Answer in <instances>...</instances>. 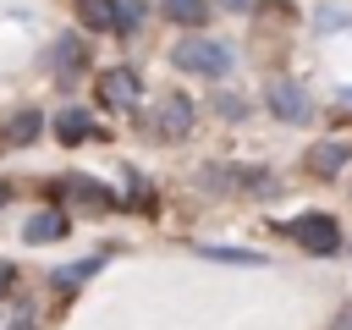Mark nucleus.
I'll return each instance as SVG.
<instances>
[{
    "label": "nucleus",
    "mask_w": 352,
    "mask_h": 330,
    "mask_svg": "<svg viewBox=\"0 0 352 330\" xmlns=\"http://www.w3.org/2000/svg\"><path fill=\"white\" fill-rule=\"evenodd\" d=\"M170 60H176L182 72H192V77H231L236 50L220 44V38H209V33H187V38L170 50Z\"/></svg>",
    "instance_id": "nucleus-1"
},
{
    "label": "nucleus",
    "mask_w": 352,
    "mask_h": 330,
    "mask_svg": "<svg viewBox=\"0 0 352 330\" xmlns=\"http://www.w3.org/2000/svg\"><path fill=\"white\" fill-rule=\"evenodd\" d=\"M77 22L88 33H138L143 6L138 0H77Z\"/></svg>",
    "instance_id": "nucleus-2"
},
{
    "label": "nucleus",
    "mask_w": 352,
    "mask_h": 330,
    "mask_svg": "<svg viewBox=\"0 0 352 330\" xmlns=\"http://www.w3.org/2000/svg\"><path fill=\"white\" fill-rule=\"evenodd\" d=\"M264 104H270L275 121H286V126H302V121L314 116V99H308V88H302L297 77H270V82H264Z\"/></svg>",
    "instance_id": "nucleus-3"
},
{
    "label": "nucleus",
    "mask_w": 352,
    "mask_h": 330,
    "mask_svg": "<svg viewBox=\"0 0 352 330\" xmlns=\"http://www.w3.org/2000/svg\"><path fill=\"white\" fill-rule=\"evenodd\" d=\"M314 258H330V253H341V226L330 220V214H302V220H292L286 226Z\"/></svg>",
    "instance_id": "nucleus-4"
},
{
    "label": "nucleus",
    "mask_w": 352,
    "mask_h": 330,
    "mask_svg": "<svg viewBox=\"0 0 352 330\" xmlns=\"http://www.w3.org/2000/svg\"><path fill=\"white\" fill-rule=\"evenodd\" d=\"M99 99H104L110 110H132V104L143 99V82H138V72H126V66H110V72L99 77Z\"/></svg>",
    "instance_id": "nucleus-5"
},
{
    "label": "nucleus",
    "mask_w": 352,
    "mask_h": 330,
    "mask_svg": "<svg viewBox=\"0 0 352 330\" xmlns=\"http://www.w3.org/2000/svg\"><path fill=\"white\" fill-rule=\"evenodd\" d=\"M192 126V99L187 94H165L160 99V138H187Z\"/></svg>",
    "instance_id": "nucleus-6"
},
{
    "label": "nucleus",
    "mask_w": 352,
    "mask_h": 330,
    "mask_svg": "<svg viewBox=\"0 0 352 330\" xmlns=\"http://www.w3.org/2000/svg\"><path fill=\"white\" fill-rule=\"evenodd\" d=\"M60 198H72V204H82V209H116V192L99 187V182H88V176H66V182H60Z\"/></svg>",
    "instance_id": "nucleus-7"
},
{
    "label": "nucleus",
    "mask_w": 352,
    "mask_h": 330,
    "mask_svg": "<svg viewBox=\"0 0 352 330\" xmlns=\"http://www.w3.org/2000/svg\"><path fill=\"white\" fill-rule=\"evenodd\" d=\"M22 236H28V242H55V236H66V209H38V214L22 226Z\"/></svg>",
    "instance_id": "nucleus-8"
},
{
    "label": "nucleus",
    "mask_w": 352,
    "mask_h": 330,
    "mask_svg": "<svg viewBox=\"0 0 352 330\" xmlns=\"http://www.w3.org/2000/svg\"><path fill=\"white\" fill-rule=\"evenodd\" d=\"M44 60H50L55 72H77V66H88V44H82V38H55Z\"/></svg>",
    "instance_id": "nucleus-9"
},
{
    "label": "nucleus",
    "mask_w": 352,
    "mask_h": 330,
    "mask_svg": "<svg viewBox=\"0 0 352 330\" xmlns=\"http://www.w3.org/2000/svg\"><path fill=\"white\" fill-rule=\"evenodd\" d=\"M308 165H314V176H336L341 165H352V148L346 143H319V148H308Z\"/></svg>",
    "instance_id": "nucleus-10"
},
{
    "label": "nucleus",
    "mask_w": 352,
    "mask_h": 330,
    "mask_svg": "<svg viewBox=\"0 0 352 330\" xmlns=\"http://www.w3.org/2000/svg\"><path fill=\"white\" fill-rule=\"evenodd\" d=\"M165 16H170L176 28H192V33H198V28L209 22V0H165Z\"/></svg>",
    "instance_id": "nucleus-11"
},
{
    "label": "nucleus",
    "mask_w": 352,
    "mask_h": 330,
    "mask_svg": "<svg viewBox=\"0 0 352 330\" xmlns=\"http://www.w3.org/2000/svg\"><path fill=\"white\" fill-rule=\"evenodd\" d=\"M55 138H60V143H82V138H94L88 110H60V116H55Z\"/></svg>",
    "instance_id": "nucleus-12"
},
{
    "label": "nucleus",
    "mask_w": 352,
    "mask_h": 330,
    "mask_svg": "<svg viewBox=\"0 0 352 330\" xmlns=\"http://www.w3.org/2000/svg\"><path fill=\"white\" fill-rule=\"evenodd\" d=\"M209 187H253V192H270V170H209Z\"/></svg>",
    "instance_id": "nucleus-13"
},
{
    "label": "nucleus",
    "mask_w": 352,
    "mask_h": 330,
    "mask_svg": "<svg viewBox=\"0 0 352 330\" xmlns=\"http://www.w3.org/2000/svg\"><path fill=\"white\" fill-rule=\"evenodd\" d=\"M38 121H44L38 110H16V116H11V126L0 132V143H11V148H16V143H33V138H38Z\"/></svg>",
    "instance_id": "nucleus-14"
},
{
    "label": "nucleus",
    "mask_w": 352,
    "mask_h": 330,
    "mask_svg": "<svg viewBox=\"0 0 352 330\" xmlns=\"http://www.w3.org/2000/svg\"><path fill=\"white\" fill-rule=\"evenodd\" d=\"M99 264H104V253L82 258V264H72V270H55V286H60V292H72V286H77V280H88V275H94Z\"/></svg>",
    "instance_id": "nucleus-15"
},
{
    "label": "nucleus",
    "mask_w": 352,
    "mask_h": 330,
    "mask_svg": "<svg viewBox=\"0 0 352 330\" xmlns=\"http://www.w3.org/2000/svg\"><path fill=\"white\" fill-rule=\"evenodd\" d=\"M198 253L214 264H264V253H248V248H198Z\"/></svg>",
    "instance_id": "nucleus-16"
},
{
    "label": "nucleus",
    "mask_w": 352,
    "mask_h": 330,
    "mask_svg": "<svg viewBox=\"0 0 352 330\" xmlns=\"http://www.w3.org/2000/svg\"><path fill=\"white\" fill-rule=\"evenodd\" d=\"M214 110L231 116V121H242V116H248V99H236V94H214Z\"/></svg>",
    "instance_id": "nucleus-17"
},
{
    "label": "nucleus",
    "mask_w": 352,
    "mask_h": 330,
    "mask_svg": "<svg viewBox=\"0 0 352 330\" xmlns=\"http://www.w3.org/2000/svg\"><path fill=\"white\" fill-rule=\"evenodd\" d=\"M11 286H16V270H11V264H0V297H11Z\"/></svg>",
    "instance_id": "nucleus-18"
},
{
    "label": "nucleus",
    "mask_w": 352,
    "mask_h": 330,
    "mask_svg": "<svg viewBox=\"0 0 352 330\" xmlns=\"http://www.w3.org/2000/svg\"><path fill=\"white\" fill-rule=\"evenodd\" d=\"M220 6H226V11H253L258 0H220Z\"/></svg>",
    "instance_id": "nucleus-19"
},
{
    "label": "nucleus",
    "mask_w": 352,
    "mask_h": 330,
    "mask_svg": "<svg viewBox=\"0 0 352 330\" xmlns=\"http://www.w3.org/2000/svg\"><path fill=\"white\" fill-rule=\"evenodd\" d=\"M336 104H341V110H352V88H341V94H336Z\"/></svg>",
    "instance_id": "nucleus-20"
},
{
    "label": "nucleus",
    "mask_w": 352,
    "mask_h": 330,
    "mask_svg": "<svg viewBox=\"0 0 352 330\" xmlns=\"http://www.w3.org/2000/svg\"><path fill=\"white\" fill-rule=\"evenodd\" d=\"M0 204H11V187H6V182H0Z\"/></svg>",
    "instance_id": "nucleus-21"
},
{
    "label": "nucleus",
    "mask_w": 352,
    "mask_h": 330,
    "mask_svg": "<svg viewBox=\"0 0 352 330\" xmlns=\"http://www.w3.org/2000/svg\"><path fill=\"white\" fill-rule=\"evenodd\" d=\"M11 330H33V324H28V319H16V324H11Z\"/></svg>",
    "instance_id": "nucleus-22"
}]
</instances>
